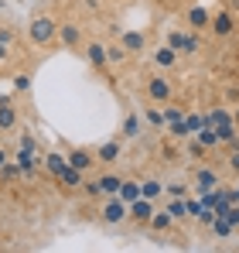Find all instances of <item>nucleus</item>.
<instances>
[{"instance_id":"nucleus-18","label":"nucleus","mask_w":239,"mask_h":253,"mask_svg":"<svg viewBox=\"0 0 239 253\" xmlns=\"http://www.w3.org/2000/svg\"><path fill=\"white\" fill-rule=\"evenodd\" d=\"M99 188H103V195H120V185H123V178H120L117 171H103L99 178Z\"/></svg>"},{"instance_id":"nucleus-41","label":"nucleus","mask_w":239,"mask_h":253,"mask_svg":"<svg viewBox=\"0 0 239 253\" xmlns=\"http://www.w3.org/2000/svg\"><path fill=\"white\" fill-rule=\"evenodd\" d=\"M229 171H233V174H239V151H233V154H229Z\"/></svg>"},{"instance_id":"nucleus-11","label":"nucleus","mask_w":239,"mask_h":253,"mask_svg":"<svg viewBox=\"0 0 239 253\" xmlns=\"http://www.w3.org/2000/svg\"><path fill=\"white\" fill-rule=\"evenodd\" d=\"M208 21H212V10L201 7V3H192V7L185 10V24H188L192 31H208Z\"/></svg>"},{"instance_id":"nucleus-40","label":"nucleus","mask_w":239,"mask_h":253,"mask_svg":"<svg viewBox=\"0 0 239 253\" xmlns=\"http://www.w3.org/2000/svg\"><path fill=\"white\" fill-rule=\"evenodd\" d=\"M7 62H10V44L0 42V65H7Z\"/></svg>"},{"instance_id":"nucleus-16","label":"nucleus","mask_w":239,"mask_h":253,"mask_svg":"<svg viewBox=\"0 0 239 253\" xmlns=\"http://www.w3.org/2000/svg\"><path fill=\"white\" fill-rule=\"evenodd\" d=\"M171 226H174V215H171L167 209H154L151 222H147V229H151V233H158V236H160V233H167Z\"/></svg>"},{"instance_id":"nucleus-32","label":"nucleus","mask_w":239,"mask_h":253,"mask_svg":"<svg viewBox=\"0 0 239 253\" xmlns=\"http://www.w3.org/2000/svg\"><path fill=\"white\" fill-rule=\"evenodd\" d=\"M185 35H188V31H178V28H171V31H167V42H164V44H171L174 51H181V48H185Z\"/></svg>"},{"instance_id":"nucleus-20","label":"nucleus","mask_w":239,"mask_h":253,"mask_svg":"<svg viewBox=\"0 0 239 253\" xmlns=\"http://www.w3.org/2000/svg\"><path fill=\"white\" fill-rule=\"evenodd\" d=\"M140 124H144V120H140L137 113H126V120H123V130H120V137H123V140H133V137H140Z\"/></svg>"},{"instance_id":"nucleus-33","label":"nucleus","mask_w":239,"mask_h":253,"mask_svg":"<svg viewBox=\"0 0 239 253\" xmlns=\"http://www.w3.org/2000/svg\"><path fill=\"white\" fill-rule=\"evenodd\" d=\"M79 192H82V195H89V199H99V195H103V188H99V181H96V178H85Z\"/></svg>"},{"instance_id":"nucleus-36","label":"nucleus","mask_w":239,"mask_h":253,"mask_svg":"<svg viewBox=\"0 0 239 253\" xmlns=\"http://www.w3.org/2000/svg\"><path fill=\"white\" fill-rule=\"evenodd\" d=\"M0 42H3V44H10V48H14V42H17V31H14L10 24H0Z\"/></svg>"},{"instance_id":"nucleus-43","label":"nucleus","mask_w":239,"mask_h":253,"mask_svg":"<svg viewBox=\"0 0 239 253\" xmlns=\"http://www.w3.org/2000/svg\"><path fill=\"white\" fill-rule=\"evenodd\" d=\"M7 161H10V147H3V144H0V168H3Z\"/></svg>"},{"instance_id":"nucleus-5","label":"nucleus","mask_w":239,"mask_h":253,"mask_svg":"<svg viewBox=\"0 0 239 253\" xmlns=\"http://www.w3.org/2000/svg\"><path fill=\"white\" fill-rule=\"evenodd\" d=\"M55 42L62 44V48H69V51H79L82 44H85V35H82V28L76 24V21H58Z\"/></svg>"},{"instance_id":"nucleus-6","label":"nucleus","mask_w":239,"mask_h":253,"mask_svg":"<svg viewBox=\"0 0 239 253\" xmlns=\"http://www.w3.org/2000/svg\"><path fill=\"white\" fill-rule=\"evenodd\" d=\"M21 126V106L14 96H0V133H10Z\"/></svg>"},{"instance_id":"nucleus-27","label":"nucleus","mask_w":239,"mask_h":253,"mask_svg":"<svg viewBox=\"0 0 239 253\" xmlns=\"http://www.w3.org/2000/svg\"><path fill=\"white\" fill-rule=\"evenodd\" d=\"M167 137H171V140H188V137H195V133L188 130V124H185V120H178V124L167 126Z\"/></svg>"},{"instance_id":"nucleus-45","label":"nucleus","mask_w":239,"mask_h":253,"mask_svg":"<svg viewBox=\"0 0 239 253\" xmlns=\"http://www.w3.org/2000/svg\"><path fill=\"white\" fill-rule=\"evenodd\" d=\"M82 3H85L89 10H99V0H82Z\"/></svg>"},{"instance_id":"nucleus-2","label":"nucleus","mask_w":239,"mask_h":253,"mask_svg":"<svg viewBox=\"0 0 239 253\" xmlns=\"http://www.w3.org/2000/svg\"><path fill=\"white\" fill-rule=\"evenodd\" d=\"M236 28H239V21H236V14L229 10V7H222V10H212V21H208V31L215 35V38H233L236 35Z\"/></svg>"},{"instance_id":"nucleus-12","label":"nucleus","mask_w":239,"mask_h":253,"mask_svg":"<svg viewBox=\"0 0 239 253\" xmlns=\"http://www.w3.org/2000/svg\"><path fill=\"white\" fill-rule=\"evenodd\" d=\"M178 62H181V51H174L171 44H160V48H154V65H158L160 72L178 69Z\"/></svg>"},{"instance_id":"nucleus-3","label":"nucleus","mask_w":239,"mask_h":253,"mask_svg":"<svg viewBox=\"0 0 239 253\" xmlns=\"http://www.w3.org/2000/svg\"><path fill=\"white\" fill-rule=\"evenodd\" d=\"M144 96H147L151 103L164 106V103H171V99H174V85H171L167 76H151V79L144 83Z\"/></svg>"},{"instance_id":"nucleus-13","label":"nucleus","mask_w":239,"mask_h":253,"mask_svg":"<svg viewBox=\"0 0 239 253\" xmlns=\"http://www.w3.org/2000/svg\"><path fill=\"white\" fill-rule=\"evenodd\" d=\"M117 38H120V44H123L130 55H140V51L147 48V35H144V31H120Z\"/></svg>"},{"instance_id":"nucleus-9","label":"nucleus","mask_w":239,"mask_h":253,"mask_svg":"<svg viewBox=\"0 0 239 253\" xmlns=\"http://www.w3.org/2000/svg\"><path fill=\"white\" fill-rule=\"evenodd\" d=\"M65 158H69V165H72V168L85 171V174H89V171L99 165V161H96V151H92V147H65Z\"/></svg>"},{"instance_id":"nucleus-46","label":"nucleus","mask_w":239,"mask_h":253,"mask_svg":"<svg viewBox=\"0 0 239 253\" xmlns=\"http://www.w3.org/2000/svg\"><path fill=\"white\" fill-rule=\"evenodd\" d=\"M233 120H236V126H239V106H233Z\"/></svg>"},{"instance_id":"nucleus-4","label":"nucleus","mask_w":239,"mask_h":253,"mask_svg":"<svg viewBox=\"0 0 239 253\" xmlns=\"http://www.w3.org/2000/svg\"><path fill=\"white\" fill-rule=\"evenodd\" d=\"M126 212H130V206H126L120 195H106V202H103V209H99V222L120 226V222H126Z\"/></svg>"},{"instance_id":"nucleus-29","label":"nucleus","mask_w":239,"mask_h":253,"mask_svg":"<svg viewBox=\"0 0 239 253\" xmlns=\"http://www.w3.org/2000/svg\"><path fill=\"white\" fill-rule=\"evenodd\" d=\"M17 178H24V171L17 161H7L3 168H0V181H17Z\"/></svg>"},{"instance_id":"nucleus-25","label":"nucleus","mask_w":239,"mask_h":253,"mask_svg":"<svg viewBox=\"0 0 239 253\" xmlns=\"http://www.w3.org/2000/svg\"><path fill=\"white\" fill-rule=\"evenodd\" d=\"M212 233H215V236H222V240H229V236L236 233V226H233L229 219H222V215H215V222H212Z\"/></svg>"},{"instance_id":"nucleus-15","label":"nucleus","mask_w":239,"mask_h":253,"mask_svg":"<svg viewBox=\"0 0 239 253\" xmlns=\"http://www.w3.org/2000/svg\"><path fill=\"white\" fill-rule=\"evenodd\" d=\"M62 188H69V192H76V188H82V181H85V171H79V168H72V165H65V171L55 178Z\"/></svg>"},{"instance_id":"nucleus-26","label":"nucleus","mask_w":239,"mask_h":253,"mask_svg":"<svg viewBox=\"0 0 239 253\" xmlns=\"http://www.w3.org/2000/svg\"><path fill=\"white\" fill-rule=\"evenodd\" d=\"M144 120H147V124L154 126V130H167V124H164V113H160V106H147Z\"/></svg>"},{"instance_id":"nucleus-7","label":"nucleus","mask_w":239,"mask_h":253,"mask_svg":"<svg viewBox=\"0 0 239 253\" xmlns=\"http://www.w3.org/2000/svg\"><path fill=\"white\" fill-rule=\"evenodd\" d=\"M82 51H85V58H89V65L99 72V76H106L110 72V58H106V42H89V44H82Z\"/></svg>"},{"instance_id":"nucleus-34","label":"nucleus","mask_w":239,"mask_h":253,"mask_svg":"<svg viewBox=\"0 0 239 253\" xmlns=\"http://www.w3.org/2000/svg\"><path fill=\"white\" fill-rule=\"evenodd\" d=\"M160 158H164V161H178V158H181V154H178V144L164 140V144H160Z\"/></svg>"},{"instance_id":"nucleus-39","label":"nucleus","mask_w":239,"mask_h":253,"mask_svg":"<svg viewBox=\"0 0 239 253\" xmlns=\"http://www.w3.org/2000/svg\"><path fill=\"white\" fill-rule=\"evenodd\" d=\"M14 89H17V92H28V89H31V79H28V76H17V79H14Z\"/></svg>"},{"instance_id":"nucleus-28","label":"nucleus","mask_w":239,"mask_h":253,"mask_svg":"<svg viewBox=\"0 0 239 253\" xmlns=\"http://www.w3.org/2000/svg\"><path fill=\"white\" fill-rule=\"evenodd\" d=\"M167 212L174 215V222H181V219H188V202L185 199H171L167 202Z\"/></svg>"},{"instance_id":"nucleus-38","label":"nucleus","mask_w":239,"mask_h":253,"mask_svg":"<svg viewBox=\"0 0 239 253\" xmlns=\"http://www.w3.org/2000/svg\"><path fill=\"white\" fill-rule=\"evenodd\" d=\"M164 192H167L171 199H188V188H185V185H164Z\"/></svg>"},{"instance_id":"nucleus-8","label":"nucleus","mask_w":239,"mask_h":253,"mask_svg":"<svg viewBox=\"0 0 239 253\" xmlns=\"http://www.w3.org/2000/svg\"><path fill=\"white\" fill-rule=\"evenodd\" d=\"M154 209H158V206H154V199H144V195H140V199H133V202H130L126 219H130L133 226H144V229H147V222H151Z\"/></svg>"},{"instance_id":"nucleus-22","label":"nucleus","mask_w":239,"mask_h":253,"mask_svg":"<svg viewBox=\"0 0 239 253\" xmlns=\"http://www.w3.org/2000/svg\"><path fill=\"white\" fill-rule=\"evenodd\" d=\"M106 58H110V65H123L126 58H130V51L123 48V44H106Z\"/></svg>"},{"instance_id":"nucleus-35","label":"nucleus","mask_w":239,"mask_h":253,"mask_svg":"<svg viewBox=\"0 0 239 253\" xmlns=\"http://www.w3.org/2000/svg\"><path fill=\"white\" fill-rule=\"evenodd\" d=\"M185 124H188V130H192V133H199L201 126H205V113H188V117H185Z\"/></svg>"},{"instance_id":"nucleus-37","label":"nucleus","mask_w":239,"mask_h":253,"mask_svg":"<svg viewBox=\"0 0 239 253\" xmlns=\"http://www.w3.org/2000/svg\"><path fill=\"white\" fill-rule=\"evenodd\" d=\"M222 99H226L229 106H239V85H226V92H222Z\"/></svg>"},{"instance_id":"nucleus-24","label":"nucleus","mask_w":239,"mask_h":253,"mask_svg":"<svg viewBox=\"0 0 239 253\" xmlns=\"http://www.w3.org/2000/svg\"><path fill=\"white\" fill-rule=\"evenodd\" d=\"M120 199H123L126 206H130L133 199H140V181H123V185H120Z\"/></svg>"},{"instance_id":"nucleus-31","label":"nucleus","mask_w":239,"mask_h":253,"mask_svg":"<svg viewBox=\"0 0 239 253\" xmlns=\"http://www.w3.org/2000/svg\"><path fill=\"white\" fill-rule=\"evenodd\" d=\"M160 113H164V124H167V126L178 124V120H185V113H181L178 106H171V103H164V106H160Z\"/></svg>"},{"instance_id":"nucleus-23","label":"nucleus","mask_w":239,"mask_h":253,"mask_svg":"<svg viewBox=\"0 0 239 253\" xmlns=\"http://www.w3.org/2000/svg\"><path fill=\"white\" fill-rule=\"evenodd\" d=\"M201 51V35L199 31H192L188 28V35H185V48H181V55H199Z\"/></svg>"},{"instance_id":"nucleus-42","label":"nucleus","mask_w":239,"mask_h":253,"mask_svg":"<svg viewBox=\"0 0 239 253\" xmlns=\"http://www.w3.org/2000/svg\"><path fill=\"white\" fill-rule=\"evenodd\" d=\"M222 147H226V151H229V154H233V151H239V133H236V137H233V140H226V144H222Z\"/></svg>"},{"instance_id":"nucleus-17","label":"nucleus","mask_w":239,"mask_h":253,"mask_svg":"<svg viewBox=\"0 0 239 253\" xmlns=\"http://www.w3.org/2000/svg\"><path fill=\"white\" fill-rule=\"evenodd\" d=\"M233 120V106H212L208 113H205V126H219V124H229Z\"/></svg>"},{"instance_id":"nucleus-10","label":"nucleus","mask_w":239,"mask_h":253,"mask_svg":"<svg viewBox=\"0 0 239 253\" xmlns=\"http://www.w3.org/2000/svg\"><path fill=\"white\" fill-rule=\"evenodd\" d=\"M120 158H123V137L106 140V144H99V147H96V161H99L103 168H113Z\"/></svg>"},{"instance_id":"nucleus-21","label":"nucleus","mask_w":239,"mask_h":253,"mask_svg":"<svg viewBox=\"0 0 239 253\" xmlns=\"http://www.w3.org/2000/svg\"><path fill=\"white\" fill-rule=\"evenodd\" d=\"M140 195H144V199H160V195H164V181H158V178L140 181Z\"/></svg>"},{"instance_id":"nucleus-14","label":"nucleus","mask_w":239,"mask_h":253,"mask_svg":"<svg viewBox=\"0 0 239 253\" xmlns=\"http://www.w3.org/2000/svg\"><path fill=\"white\" fill-rule=\"evenodd\" d=\"M195 185L201 188V195H205V192H212V188L219 185V171L208 168V165H199V168H195Z\"/></svg>"},{"instance_id":"nucleus-30","label":"nucleus","mask_w":239,"mask_h":253,"mask_svg":"<svg viewBox=\"0 0 239 253\" xmlns=\"http://www.w3.org/2000/svg\"><path fill=\"white\" fill-rule=\"evenodd\" d=\"M195 137H199V140H201V144H205V147H208V151H215V147H222L212 126H201V130H199V133H195Z\"/></svg>"},{"instance_id":"nucleus-19","label":"nucleus","mask_w":239,"mask_h":253,"mask_svg":"<svg viewBox=\"0 0 239 253\" xmlns=\"http://www.w3.org/2000/svg\"><path fill=\"white\" fill-rule=\"evenodd\" d=\"M65 165H69V158H65V154H58V151L44 154V168H48V174H51V178H58V174L65 171Z\"/></svg>"},{"instance_id":"nucleus-44","label":"nucleus","mask_w":239,"mask_h":253,"mask_svg":"<svg viewBox=\"0 0 239 253\" xmlns=\"http://www.w3.org/2000/svg\"><path fill=\"white\" fill-rule=\"evenodd\" d=\"M21 147H31V151H35V137H31V133H24V137H21Z\"/></svg>"},{"instance_id":"nucleus-1","label":"nucleus","mask_w":239,"mask_h":253,"mask_svg":"<svg viewBox=\"0 0 239 253\" xmlns=\"http://www.w3.org/2000/svg\"><path fill=\"white\" fill-rule=\"evenodd\" d=\"M55 35H58V21L51 14H35L28 21V42L35 44V48H48V44L55 42Z\"/></svg>"}]
</instances>
